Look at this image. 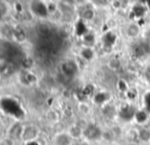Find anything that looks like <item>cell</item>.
Returning a JSON list of instances; mask_svg holds the SVG:
<instances>
[{
    "instance_id": "6da1fadb",
    "label": "cell",
    "mask_w": 150,
    "mask_h": 145,
    "mask_svg": "<svg viewBox=\"0 0 150 145\" xmlns=\"http://www.w3.org/2000/svg\"><path fill=\"white\" fill-rule=\"evenodd\" d=\"M102 130L94 124H89L84 129V137L91 141H96L102 138Z\"/></svg>"
},
{
    "instance_id": "7a4b0ae2",
    "label": "cell",
    "mask_w": 150,
    "mask_h": 145,
    "mask_svg": "<svg viewBox=\"0 0 150 145\" xmlns=\"http://www.w3.org/2000/svg\"><path fill=\"white\" fill-rule=\"evenodd\" d=\"M61 74L67 78H73L74 76L77 75L78 73V66L75 62L71 60H67L62 62L60 66Z\"/></svg>"
},
{
    "instance_id": "3957f363",
    "label": "cell",
    "mask_w": 150,
    "mask_h": 145,
    "mask_svg": "<svg viewBox=\"0 0 150 145\" xmlns=\"http://www.w3.org/2000/svg\"><path fill=\"white\" fill-rule=\"evenodd\" d=\"M136 111H137V109L133 105H126L119 111V117H120V119L122 120L124 122L129 123V122L134 120Z\"/></svg>"
},
{
    "instance_id": "277c9868",
    "label": "cell",
    "mask_w": 150,
    "mask_h": 145,
    "mask_svg": "<svg viewBox=\"0 0 150 145\" xmlns=\"http://www.w3.org/2000/svg\"><path fill=\"white\" fill-rule=\"evenodd\" d=\"M38 134H39V131L37 128L33 125H29L27 127H24L22 138L25 141H32L38 137Z\"/></svg>"
},
{
    "instance_id": "5b68a950",
    "label": "cell",
    "mask_w": 150,
    "mask_h": 145,
    "mask_svg": "<svg viewBox=\"0 0 150 145\" xmlns=\"http://www.w3.org/2000/svg\"><path fill=\"white\" fill-rule=\"evenodd\" d=\"M23 131H24V126H22L20 123H16L10 127L8 135L9 138L12 140H18L22 138L23 136Z\"/></svg>"
},
{
    "instance_id": "8992f818",
    "label": "cell",
    "mask_w": 150,
    "mask_h": 145,
    "mask_svg": "<svg viewBox=\"0 0 150 145\" xmlns=\"http://www.w3.org/2000/svg\"><path fill=\"white\" fill-rule=\"evenodd\" d=\"M20 81L22 82L23 85L25 86H30L36 83L37 81V77L34 75L30 71H23L22 74L20 75Z\"/></svg>"
},
{
    "instance_id": "52a82bcc",
    "label": "cell",
    "mask_w": 150,
    "mask_h": 145,
    "mask_svg": "<svg viewBox=\"0 0 150 145\" xmlns=\"http://www.w3.org/2000/svg\"><path fill=\"white\" fill-rule=\"evenodd\" d=\"M13 40L18 43H24L27 40V33L20 25L13 26Z\"/></svg>"
},
{
    "instance_id": "ba28073f",
    "label": "cell",
    "mask_w": 150,
    "mask_h": 145,
    "mask_svg": "<svg viewBox=\"0 0 150 145\" xmlns=\"http://www.w3.org/2000/svg\"><path fill=\"white\" fill-rule=\"evenodd\" d=\"M32 10H33L34 13H36L39 16H48V11H47V6L45 4H43L41 1H36L33 3V6H32Z\"/></svg>"
},
{
    "instance_id": "9c48e42d",
    "label": "cell",
    "mask_w": 150,
    "mask_h": 145,
    "mask_svg": "<svg viewBox=\"0 0 150 145\" xmlns=\"http://www.w3.org/2000/svg\"><path fill=\"white\" fill-rule=\"evenodd\" d=\"M73 138L69 136V133H59L54 138V144L55 145H71Z\"/></svg>"
},
{
    "instance_id": "30bf717a",
    "label": "cell",
    "mask_w": 150,
    "mask_h": 145,
    "mask_svg": "<svg viewBox=\"0 0 150 145\" xmlns=\"http://www.w3.org/2000/svg\"><path fill=\"white\" fill-rule=\"evenodd\" d=\"M0 34L3 38L7 40H13V27L8 24L0 25Z\"/></svg>"
},
{
    "instance_id": "8fae6325",
    "label": "cell",
    "mask_w": 150,
    "mask_h": 145,
    "mask_svg": "<svg viewBox=\"0 0 150 145\" xmlns=\"http://www.w3.org/2000/svg\"><path fill=\"white\" fill-rule=\"evenodd\" d=\"M149 113L147 112L145 109H139V110L136 111L135 113V117H134V121H136V123H138L139 125H143V124L147 123L149 119Z\"/></svg>"
},
{
    "instance_id": "7c38bea8",
    "label": "cell",
    "mask_w": 150,
    "mask_h": 145,
    "mask_svg": "<svg viewBox=\"0 0 150 145\" xmlns=\"http://www.w3.org/2000/svg\"><path fill=\"white\" fill-rule=\"evenodd\" d=\"M69 134L73 139H79L81 137H84V130L76 124V125H73L71 127H69Z\"/></svg>"
},
{
    "instance_id": "4fadbf2b",
    "label": "cell",
    "mask_w": 150,
    "mask_h": 145,
    "mask_svg": "<svg viewBox=\"0 0 150 145\" xmlns=\"http://www.w3.org/2000/svg\"><path fill=\"white\" fill-rule=\"evenodd\" d=\"M139 141L143 143H149L150 142V129L143 127L139 129Z\"/></svg>"
},
{
    "instance_id": "5bb4252c",
    "label": "cell",
    "mask_w": 150,
    "mask_h": 145,
    "mask_svg": "<svg viewBox=\"0 0 150 145\" xmlns=\"http://www.w3.org/2000/svg\"><path fill=\"white\" fill-rule=\"evenodd\" d=\"M109 99V95L107 93H104V92H101V93H98L95 95L94 97V102L99 105H102V104H105Z\"/></svg>"
},
{
    "instance_id": "9a60e30c",
    "label": "cell",
    "mask_w": 150,
    "mask_h": 145,
    "mask_svg": "<svg viewBox=\"0 0 150 145\" xmlns=\"http://www.w3.org/2000/svg\"><path fill=\"white\" fill-rule=\"evenodd\" d=\"M34 64H35V62H34V59L30 57V56H26L22 60V66L24 68L25 71H30L34 66Z\"/></svg>"
},
{
    "instance_id": "2e32d148",
    "label": "cell",
    "mask_w": 150,
    "mask_h": 145,
    "mask_svg": "<svg viewBox=\"0 0 150 145\" xmlns=\"http://www.w3.org/2000/svg\"><path fill=\"white\" fill-rule=\"evenodd\" d=\"M127 138H128L130 141H137L139 140V130L137 129H132L127 133Z\"/></svg>"
},
{
    "instance_id": "e0dca14e",
    "label": "cell",
    "mask_w": 150,
    "mask_h": 145,
    "mask_svg": "<svg viewBox=\"0 0 150 145\" xmlns=\"http://www.w3.org/2000/svg\"><path fill=\"white\" fill-rule=\"evenodd\" d=\"M81 55H82V57H83L84 59L90 60V59H92V58H93V55H94V53H93V50L91 49V48L86 47V48H84V49H82Z\"/></svg>"
},
{
    "instance_id": "ac0fdd59",
    "label": "cell",
    "mask_w": 150,
    "mask_h": 145,
    "mask_svg": "<svg viewBox=\"0 0 150 145\" xmlns=\"http://www.w3.org/2000/svg\"><path fill=\"white\" fill-rule=\"evenodd\" d=\"M143 104H144V109L150 115V92H147L143 98Z\"/></svg>"
},
{
    "instance_id": "d6986e66",
    "label": "cell",
    "mask_w": 150,
    "mask_h": 145,
    "mask_svg": "<svg viewBox=\"0 0 150 145\" xmlns=\"http://www.w3.org/2000/svg\"><path fill=\"white\" fill-rule=\"evenodd\" d=\"M47 119L49 120V122H51V123H57L58 121V115L56 111L54 110H50L49 112L47 113Z\"/></svg>"
},
{
    "instance_id": "ffe728a7",
    "label": "cell",
    "mask_w": 150,
    "mask_h": 145,
    "mask_svg": "<svg viewBox=\"0 0 150 145\" xmlns=\"http://www.w3.org/2000/svg\"><path fill=\"white\" fill-rule=\"evenodd\" d=\"M46 6H47L48 14H53V13H55L56 10H57V5H56L55 3H53V2H49V3L46 4Z\"/></svg>"
},
{
    "instance_id": "44dd1931",
    "label": "cell",
    "mask_w": 150,
    "mask_h": 145,
    "mask_svg": "<svg viewBox=\"0 0 150 145\" xmlns=\"http://www.w3.org/2000/svg\"><path fill=\"white\" fill-rule=\"evenodd\" d=\"M7 13V6L4 2H1L0 1V16H3Z\"/></svg>"
},
{
    "instance_id": "7402d4cb",
    "label": "cell",
    "mask_w": 150,
    "mask_h": 145,
    "mask_svg": "<svg viewBox=\"0 0 150 145\" xmlns=\"http://www.w3.org/2000/svg\"><path fill=\"white\" fill-rule=\"evenodd\" d=\"M147 145H150V142H149V143H147Z\"/></svg>"
}]
</instances>
